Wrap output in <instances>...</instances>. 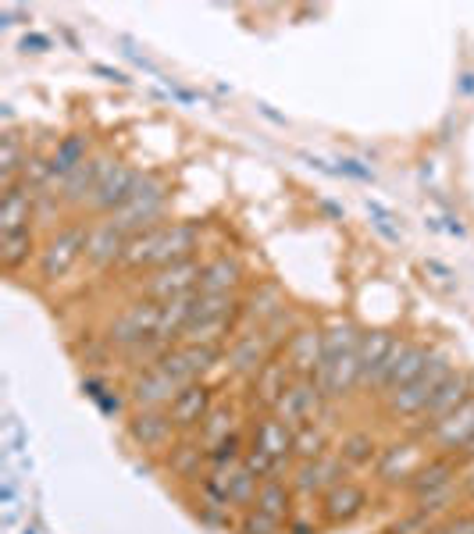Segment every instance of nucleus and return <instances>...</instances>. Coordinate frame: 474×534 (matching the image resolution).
I'll list each match as a JSON object with an SVG mask.
<instances>
[{"mask_svg": "<svg viewBox=\"0 0 474 534\" xmlns=\"http://www.w3.org/2000/svg\"><path fill=\"white\" fill-rule=\"evenodd\" d=\"M257 488H261V478L254 470H246L243 463L229 470V506L236 510V517L250 513L257 506Z\"/></svg>", "mask_w": 474, "mask_h": 534, "instance_id": "37", "label": "nucleus"}, {"mask_svg": "<svg viewBox=\"0 0 474 534\" xmlns=\"http://www.w3.org/2000/svg\"><path fill=\"white\" fill-rule=\"evenodd\" d=\"M157 467L179 485H200L207 474V445L200 442V435H179V442L164 453Z\"/></svg>", "mask_w": 474, "mask_h": 534, "instance_id": "18", "label": "nucleus"}, {"mask_svg": "<svg viewBox=\"0 0 474 534\" xmlns=\"http://www.w3.org/2000/svg\"><path fill=\"white\" fill-rule=\"evenodd\" d=\"M428 460V442L421 435H410L403 431L400 438L382 445V456L375 463V478L378 485L393 488V492H403L407 481L414 478V470Z\"/></svg>", "mask_w": 474, "mask_h": 534, "instance_id": "4", "label": "nucleus"}, {"mask_svg": "<svg viewBox=\"0 0 474 534\" xmlns=\"http://www.w3.org/2000/svg\"><path fill=\"white\" fill-rule=\"evenodd\" d=\"M250 445H257L261 453L271 456L275 474L271 478H289L293 470V428L282 424L275 413H254L250 417Z\"/></svg>", "mask_w": 474, "mask_h": 534, "instance_id": "10", "label": "nucleus"}, {"mask_svg": "<svg viewBox=\"0 0 474 534\" xmlns=\"http://www.w3.org/2000/svg\"><path fill=\"white\" fill-rule=\"evenodd\" d=\"M36 207H40V193L33 186H25V182L0 189V235L36 228Z\"/></svg>", "mask_w": 474, "mask_h": 534, "instance_id": "26", "label": "nucleus"}, {"mask_svg": "<svg viewBox=\"0 0 474 534\" xmlns=\"http://www.w3.org/2000/svg\"><path fill=\"white\" fill-rule=\"evenodd\" d=\"M432 534H474V510H457L432 527Z\"/></svg>", "mask_w": 474, "mask_h": 534, "instance_id": "42", "label": "nucleus"}, {"mask_svg": "<svg viewBox=\"0 0 474 534\" xmlns=\"http://www.w3.org/2000/svg\"><path fill=\"white\" fill-rule=\"evenodd\" d=\"M22 50H25V54H43V50H50V40H47V36H40V33H33V36H25V40H22Z\"/></svg>", "mask_w": 474, "mask_h": 534, "instance_id": "46", "label": "nucleus"}, {"mask_svg": "<svg viewBox=\"0 0 474 534\" xmlns=\"http://www.w3.org/2000/svg\"><path fill=\"white\" fill-rule=\"evenodd\" d=\"M346 478H350V467L336 453L311 463H293V470H289V485H293L296 499H321L325 492L343 485Z\"/></svg>", "mask_w": 474, "mask_h": 534, "instance_id": "11", "label": "nucleus"}, {"mask_svg": "<svg viewBox=\"0 0 474 534\" xmlns=\"http://www.w3.org/2000/svg\"><path fill=\"white\" fill-rule=\"evenodd\" d=\"M33 253H40V243H36V228H25V232L15 235H0V267L4 275H18Z\"/></svg>", "mask_w": 474, "mask_h": 534, "instance_id": "34", "label": "nucleus"}, {"mask_svg": "<svg viewBox=\"0 0 474 534\" xmlns=\"http://www.w3.org/2000/svg\"><path fill=\"white\" fill-rule=\"evenodd\" d=\"M232 534H286V524L268 517V513H261V510H250L236 520V531Z\"/></svg>", "mask_w": 474, "mask_h": 534, "instance_id": "39", "label": "nucleus"}, {"mask_svg": "<svg viewBox=\"0 0 474 534\" xmlns=\"http://www.w3.org/2000/svg\"><path fill=\"white\" fill-rule=\"evenodd\" d=\"M460 474H464V467H460L457 456H446V453H428V460L421 463V467L414 470V478L407 481V488H403V495H407L410 502L421 499V495L428 492H439V488H450L460 481Z\"/></svg>", "mask_w": 474, "mask_h": 534, "instance_id": "23", "label": "nucleus"}, {"mask_svg": "<svg viewBox=\"0 0 474 534\" xmlns=\"http://www.w3.org/2000/svg\"><path fill=\"white\" fill-rule=\"evenodd\" d=\"M425 271H428V275L439 278V282H453V278H457V275H453V267H446L442 260H435V257L425 260Z\"/></svg>", "mask_w": 474, "mask_h": 534, "instance_id": "45", "label": "nucleus"}, {"mask_svg": "<svg viewBox=\"0 0 474 534\" xmlns=\"http://www.w3.org/2000/svg\"><path fill=\"white\" fill-rule=\"evenodd\" d=\"M211 410H214V389L207 385V381H193V385L179 389V396H175L172 406H168L179 435H200V428H204L207 413Z\"/></svg>", "mask_w": 474, "mask_h": 534, "instance_id": "21", "label": "nucleus"}, {"mask_svg": "<svg viewBox=\"0 0 474 534\" xmlns=\"http://www.w3.org/2000/svg\"><path fill=\"white\" fill-rule=\"evenodd\" d=\"M435 349L432 346H421V342L414 339H400V346H396V360H393V371H389V381H385L382 396H389V392L403 389V385H410V381H417L421 374L428 371V364H432ZM378 396V399H382Z\"/></svg>", "mask_w": 474, "mask_h": 534, "instance_id": "28", "label": "nucleus"}, {"mask_svg": "<svg viewBox=\"0 0 474 534\" xmlns=\"http://www.w3.org/2000/svg\"><path fill=\"white\" fill-rule=\"evenodd\" d=\"M90 136L86 132H68V136L58 139V146L50 150V178H54V186H58L61 178L72 175L79 164L90 161Z\"/></svg>", "mask_w": 474, "mask_h": 534, "instance_id": "31", "label": "nucleus"}, {"mask_svg": "<svg viewBox=\"0 0 474 534\" xmlns=\"http://www.w3.org/2000/svg\"><path fill=\"white\" fill-rule=\"evenodd\" d=\"M268 356H275V349L268 346V339L261 332H239L221 353V367H225V374H232V378H239L246 385L268 364Z\"/></svg>", "mask_w": 474, "mask_h": 534, "instance_id": "17", "label": "nucleus"}, {"mask_svg": "<svg viewBox=\"0 0 474 534\" xmlns=\"http://www.w3.org/2000/svg\"><path fill=\"white\" fill-rule=\"evenodd\" d=\"M200 275H204L200 257L179 260V264H168V267H154V271H143L139 296H147L154 303L179 300V296H189V292L200 289Z\"/></svg>", "mask_w": 474, "mask_h": 534, "instance_id": "8", "label": "nucleus"}, {"mask_svg": "<svg viewBox=\"0 0 474 534\" xmlns=\"http://www.w3.org/2000/svg\"><path fill=\"white\" fill-rule=\"evenodd\" d=\"M460 492H464V499H467V502L474 499V463H467L464 474H460Z\"/></svg>", "mask_w": 474, "mask_h": 534, "instance_id": "47", "label": "nucleus"}, {"mask_svg": "<svg viewBox=\"0 0 474 534\" xmlns=\"http://www.w3.org/2000/svg\"><path fill=\"white\" fill-rule=\"evenodd\" d=\"M432 527H435L432 517H425L421 510H414V506H410V510L403 513V517L396 520V524L389 527L385 534H432Z\"/></svg>", "mask_w": 474, "mask_h": 534, "instance_id": "41", "label": "nucleus"}, {"mask_svg": "<svg viewBox=\"0 0 474 534\" xmlns=\"http://www.w3.org/2000/svg\"><path fill=\"white\" fill-rule=\"evenodd\" d=\"M125 239L129 235H122L115 225L107 218H97L90 228H86V250H82V260L93 267V271H111V267H118V260H122V250H125Z\"/></svg>", "mask_w": 474, "mask_h": 534, "instance_id": "25", "label": "nucleus"}, {"mask_svg": "<svg viewBox=\"0 0 474 534\" xmlns=\"http://www.w3.org/2000/svg\"><path fill=\"white\" fill-rule=\"evenodd\" d=\"M200 243H204V225H200V221H172L161 239V250H157V257H154V267L193 260L200 250ZM154 267H150V271H154Z\"/></svg>", "mask_w": 474, "mask_h": 534, "instance_id": "27", "label": "nucleus"}, {"mask_svg": "<svg viewBox=\"0 0 474 534\" xmlns=\"http://www.w3.org/2000/svg\"><path fill=\"white\" fill-rule=\"evenodd\" d=\"M332 445H336V438H332V428H328V424H321V421L303 424V428L293 431V460L296 463L321 460V456L332 453Z\"/></svg>", "mask_w": 474, "mask_h": 534, "instance_id": "33", "label": "nucleus"}, {"mask_svg": "<svg viewBox=\"0 0 474 534\" xmlns=\"http://www.w3.org/2000/svg\"><path fill=\"white\" fill-rule=\"evenodd\" d=\"M396 346H400V335L389 332V328H371V332L360 335V392H368L375 399L382 396L389 371H393Z\"/></svg>", "mask_w": 474, "mask_h": 534, "instance_id": "7", "label": "nucleus"}, {"mask_svg": "<svg viewBox=\"0 0 474 534\" xmlns=\"http://www.w3.org/2000/svg\"><path fill=\"white\" fill-rule=\"evenodd\" d=\"M93 72H97V75H104V79H107V82H115V86H129V75H125L122 68L100 65V61H97V65H93Z\"/></svg>", "mask_w": 474, "mask_h": 534, "instance_id": "44", "label": "nucleus"}, {"mask_svg": "<svg viewBox=\"0 0 474 534\" xmlns=\"http://www.w3.org/2000/svg\"><path fill=\"white\" fill-rule=\"evenodd\" d=\"M175 396H179V385H175L157 364L143 367V371H132L129 385H125V403H129V410H168Z\"/></svg>", "mask_w": 474, "mask_h": 534, "instance_id": "16", "label": "nucleus"}, {"mask_svg": "<svg viewBox=\"0 0 474 534\" xmlns=\"http://www.w3.org/2000/svg\"><path fill=\"white\" fill-rule=\"evenodd\" d=\"M325 406H328V399H325V392L314 385V378H293L271 413H275L282 424H289V428L296 431V428H303V424L318 421Z\"/></svg>", "mask_w": 474, "mask_h": 534, "instance_id": "14", "label": "nucleus"}, {"mask_svg": "<svg viewBox=\"0 0 474 534\" xmlns=\"http://www.w3.org/2000/svg\"><path fill=\"white\" fill-rule=\"evenodd\" d=\"M382 438L371 435L368 428H353V431H343V435L336 438V445H332V453L339 456V460L353 470H371L378 463V456H382Z\"/></svg>", "mask_w": 474, "mask_h": 534, "instance_id": "29", "label": "nucleus"}, {"mask_svg": "<svg viewBox=\"0 0 474 534\" xmlns=\"http://www.w3.org/2000/svg\"><path fill=\"white\" fill-rule=\"evenodd\" d=\"M474 438V396L467 399L460 410H453L450 417H442L439 424L425 431V442L432 453H446V456H460L467 442Z\"/></svg>", "mask_w": 474, "mask_h": 534, "instance_id": "20", "label": "nucleus"}, {"mask_svg": "<svg viewBox=\"0 0 474 534\" xmlns=\"http://www.w3.org/2000/svg\"><path fill=\"white\" fill-rule=\"evenodd\" d=\"M289 310V300L278 282H257L254 289L243 296V328L239 332H264L275 317H282Z\"/></svg>", "mask_w": 474, "mask_h": 534, "instance_id": "19", "label": "nucleus"}, {"mask_svg": "<svg viewBox=\"0 0 474 534\" xmlns=\"http://www.w3.org/2000/svg\"><path fill=\"white\" fill-rule=\"evenodd\" d=\"M136 178H139V171L132 168L129 161H118V168L111 171L97 189H93L86 211L97 214V218H111L115 211H122L125 203H129L132 189H136Z\"/></svg>", "mask_w": 474, "mask_h": 534, "instance_id": "22", "label": "nucleus"}, {"mask_svg": "<svg viewBox=\"0 0 474 534\" xmlns=\"http://www.w3.org/2000/svg\"><path fill=\"white\" fill-rule=\"evenodd\" d=\"M446 228H450L453 235H464V225H460L457 218H446Z\"/></svg>", "mask_w": 474, "mask_h": 534, "instance_id": "51", "label": "nucleus"}, {"mask_svg": "<svg viewBox=\"0 0 474 534\" xmlns=\"http://www.w3.org/2000/svg\"><path fill=\"white\" fill-rule=\"evenodd\" d=\"M471 510H474V499H471Z\"/></svg>", "mask_w": 474, "mask_h": 534, "instance_id": "52", "label": "nucleus"}, {"mask_svg": "<svg viewBox=\"0 0 474 534\" xmlns=\"http://www.w3.org/2000/svg\"><path fill=\"white\" fill-rule=\"evenodd\" d=\"M257 111H261L264 118H271V122H275V125H286V118H282V114H275V111H271L268 104H261V107H257Z\"/></svg>", "mask_w": 474, "mask_h": 534, "instance_id": "50", "label": "nucleus"}, {"mask_svg": "<svg viewBox=\"0 0 474 534\" xmlns=\"http://www.w3.org/2000/svg\"><path fill=\"white\" fill-rule=\"evenodd\" d=\"M278 356L286 360L293 378H314L321 360H325V328L303 321L300 328L286 339V346L278 349Z\"/></svg>", "mask_w": 474, "mask_h": 534, "instance_id": "13", "label": "nucleus"}, {"mask_svg": "<svg viewBox=\"0 0 474 534\" xmlns=\"http://www.w3.org/2000/svg\"><path fill=\"white\" fill-rule=\"evenodd\" d=\"M254 510L289 524V517H293V510H296V492H293V485H289V478H264L261 488H257Z\"/></svg>", "mask_w": 474, "mask_h": 534, "instance_id": "32", "label": "nucleus"}, {"mask_svg": "<svg viewBox=\"0 0 474 534\" xmlns=\"http://www.w3.org/2000/svg\"><path fill=\"white\" fill-rule=\"evenodd\" d=\"M86 221H68L58 232H50L40 243L36 253V267H40V282H61V278L72 275V267L82 260L86 250Z\"/></svg>", "mask_w": 474, "mask_h": 534, "instance_id": "3", "label": "nucleus"}, {"mask_svg": "<svg viewBox=\"0 0 474 534\" xmlns=\"http://www.w3.org/2000/svg\"><path fill=\"white\" fill-rule=\"evenodd\" d=\"M243 285H246V267L236 253H218V257L204 260L200 292H225V296H239Z\"/></svg>", "mask_w": 474, "mask_h": 534, "instance_id": "30", "label": "nucleus"}, {"mask_svg": "<svg viewBox=\"0 0 474 534\" xmlns=\"http://www.w3.org/2000/svg\"><path fill=\"white\" fill-rule=\"evenodd\" d=\"M157 321H161V303L139 296V300L125 303V307L111 317V324L104 328V342L115 349V353H125V349H132L136 342L157 335Z\"/></svg>", "mask_w": 474, "mask_h": 534, "instance_id": "6", "label": "nucleus"}, {"mask_svg": "<svg viewBox=\"0 0 474 534\" xmlns=\"http://www.w3.org/2000/svg\"><path fill=\"white\" fill-rule=\"evenodd\" d=\"M321 531H325V524L314 520V513L311 517H300V513L293 510V517H289V524H286V534H321Z\"/></svg>", "mask_w": 474, "mask_h": 534, "instance_id": "43", "label": "nucleus"}, {"mask_svg": "<svg viewBox=\"0 0 474 534\" xmlns=\"http://www.w3.org/2000/svg\"><path fill=\"white\" fill-rule=\"evenodd\" d=\"M289 381H293V374H289L286 360L278 353L268 356V364L246 381V403L257 406L261 413H271L278 399H282V392L289 389Z\"/></svg>", "mask_w": 474, "mask_h": 534, "instance_id": "24", "label": "nucleus"}, {"mask_svg": "<svg viewBox=\"0 0 474 534\" xmlns=\"http://www.w3.org/2000/svg\"><path fill=\"white\" fill-rule=\"evenodd\" d=\"M339 164H343L339 171H346V175H353V178H375V175H371V168H360V161H350V157H346V161H339Z\"/></svg>", "mask_w": 474, "mask_h": 534, "instance_id": "48", "label": "nucleus"}, {"mask_svg": "<svg viewBox=\"0 0 474 534\" xmlns=\"http://www.w3.org/2000/svg\"><path fill=\"white\" fill-rule=\"evenodd\" d=\"M118 161H122V157H115L111 150H97L90 161L79 164V168H75L68 178H61L58 186H54V189H58L61 207H65V211H86V203H90L93 189H97L100 182H104V178L118 168Z\"/></svg>", "mask_w": 474, "mask_h": 534, "instance_id": "9", "label": "nucleus"}, {"mask_svg": "<svg viewBox=\"0 0 474 534\" xmlns=\"http://www.w3.org/2000/svg\"><path fill=\"white\" fill-rule=\"evenodd\" d=\"M471 396H474V374L467 371V367H457V371H453L450 378H446L439 389H435L432 403L425 406V413H421V417H417L407 431H410V435L425 438V431L432 428V424H439L442 417H450L453 410H460V406H464Z\"/></svg>", "mask_w": 474, "mask_h": 534, "instance_id": "12", "label": "nucleus"}, {"mask_svg": "<svg viewBox=\"0 0 474 534\" xmlns=\"http://www.w3.org/2000/svg\"><path fill=\"white\" fill-rule=\"evenodd\" d=\"M246 445H250V435H246L243 428L232 431L229 438H221L218 445H211V449H207V467H211V470L239 467V463H243V456H246Z\"/></svg>", "mask_w": 474, "mask_h": 534, "instance_id": "38", "label": "nucleus"}, {"mask_svg": "<svg viewBox=\"0 0 474 534\" xmlns=\"http://www.w3.org/2000/svg\"><path fill=\"white\" fill-rule=\"evenodd\" d=\"M25 157H29V146H22L15 129H4V136H0V189H11L22 182Z\"/></svg>", "mask_w": 474, "mask_h": 534, "instance_id": "35", "label": "nucleus"}, {"mask_svg": "<svg viewBox=\"0 0 474 534\" xmlns=\"http://www.w3.org/2000/svg\"><path fill=\"white\" fill-rule=\"evenodd\" d=\"M168 196L172 193H168V182H164L161 175H154V171H139L129 203H125L122 211L111 214L107 221H111L122 235L147 232V228L168 221Z\"/></svg>", "mask_w": 474, "mask_h": 534, "instance_id": "2", "label": "nucleus"}, {"mask_svg": "<svg viewBox=\"0 0 474 534\" xmlns=\"http://www.w3.org/2000/svg\"><path fill=\"white\" fill-rule=\"evenodd\" d=\"M457 460H460V467H467V463H474V438L464 445V449H460V456H457Z\"/></svg>", "mask_w": 474, "mask_h": 534, "instance_id": "49", "label": "nucleus"}, {"mask_svg": "<svg viewBox=\"0 0 474 534\" xmlns=\"http://www.w3.org/2000/svg\"><path fill=\"white\" fill-rule=\"evenodd\" d=\"M368 218H371V225L378 228V232L385 235V239H393V243H400L403 239V232H400V225H396V214L385 207V203H378V200H368Z\"/></svg>", "mask_w": 474, "mask_h": 534, "instance_id": "40", "label": "nucleus"}, {"mask_svg": "<svg viewBox=\"0 0 474 534\" xmlns=\"http://www.w3.org/2000/svg\"><path fill=\"white\" fill-rule=\"evenodd\" d=\"M239 417H243V410L232 403H214V410L207 413L204 428H200V442L211 449V445H218L221 438H229L232 431H239L243 424H239Z\"/></svg>", "mask_w": 474, "mask_h": 534, "instance_id": "36", "label": "nucleus"}, {"mask_svg": "<svg viewBox=\"0 0 474 534\" xmlns=\"http://www.w3.org/2000/svg\"><path fill=\"white\" fill-rule=\"evenodd\" d=\"M371 506V495L368 488L360 485V481L346 478L343 485H336L332 492H325L318 499V513H321V524L325 527H350L357 524Z\"/></svg>", "mask_w": 474, "mask_h": 534, "instance_id": "15", "label": "nucleus"}, {"mask_svg": "<svg viewBox=\"0 0 474 534\" xmlns=\"http://www.w3.org/2000/svg\"><path fill=\"white\" fill-rule=\"evenodd\" d=\"M457 371V364H453V356L446 353V349H435L432 364H428V371L421 374L417 381H410V385H403V389L389 392V396L378 399V406H382V413L389 417V421H400V424H410L417 421L421 413H425V406L432 403L435 389H439L442 381L450 378V374Z\"/></svg>", "mask_w": 474, "mask_h": 534, "instance_id": "1", "label": "nucleus"}, {"mask_svg": "<svg viewBox=\"0 0 474 534\" xmlns=\"http://www.w3.org/2000/svg\"><path fill=\"white\" fill-rule=\"evenodd\" d=\"M125 438L132 442V449L161 463L164 453L179 442V428L168 410H129L125 413Z\"/></svg>", "mask_w": 474, "mask_h": 534, "instance_id": "5", "label": "nucleus"}]
</instances>
